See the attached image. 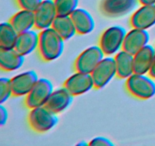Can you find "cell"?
<instances>
[{
  "label": "cell",
  "mask_w": 155,
  "mask_h": 146,
  "mask_svg": "<svg viewBox=\"0 0 155 146\" xmlns=\"http://www.w3.org/2000/svg\"><path fill=\"white\" fill-rule=\"evenodd\" d=\"M39 34L38 51L42 59L52 62L58 59L64 50V40L52 27L40 30Z\"/></svg>",
  "instance_id": "obj_1"
},
{
  "label": "cell",
  "mask_w": 155,
  "mask_h": 146,
  "mask_svg": "<svg viewBox=\"0 0 155 146\" xmlns=\"http://www.w3.org/2000/svg\"><path fill=\"white\" fill-rule=\"evenodd\" d=\"M127 31L124 27L114 25L107 27L101 33L98 45L105 56H115L123 50Z\"/></svg>",
  "instance_id": "obj_2"
},
{
  "label": "cell",
  "mask_w": 155,
  "mask_h": 146,
  "mask_svg": "<svg viewBox=\"0 0 155 146\" xmlns=\"http://www.w3.org/2000/svg\"><path fill=\"white\" fill-rule=\"evenodd\" d=\"M153 79L149 75L133 73L127 79L126 88L133 97L148 100L155 95V82Z\"/></svg>",
  "instance_id": "obj_3"
},
{
  "label": "cell",
  "mask_w": 155,
  "mask_h": 146,
  "mask_svg": "<svg viewBox=\"0 0 155 146\" xmlns=\"http://www.w3.org/2000/svg\"><path fill=\"white\" fill-rule=\"evenodd\" d=\"M58 123V114L54 113L45 105L30 109L28 123L33 131L44 133L50 131Z\"/></svg>",
  "instance_id": "obj_4"
},
{
  "label": "cell",
  "mask_w": 155,
  "mask_h": 146,
  "mask_svg": "<svg viewBox=\"0 0 155 146\" xmlns=\"http://www.w3.org/2000/svg\"><path fill=\"white\" fill-rule=\"evenodd\" d=\"M139 4V0H101L99 9L107 18H118L134 12Z\"/></svg>",
  "instance_id": "obj_5"
},
{
  "label": "cell",
  "mask_w": 155,
  "mask_h": 146,
  "mask_svg": "<svg viewBox=\"0 0 155 146\" xmlns=\"http://www.w3.org/2000/svg\"><path fill=\"white\" fill-rule=\"evenodd\" d=\"M53 91L54 86L51 81L45 78H39L31 91L25 97L24 104L30 109L43 106Z\"/></svg>",
  "instance_id": "obj_6"
},
{
  "label": "cell",
  "mask_w": 155,
  "mask_h": 146,
  "mask_svg": "<svg viewBox=\"0 0 155 146\" xmlns=\"http://www.w3.org/2000/svg\"><path fill=\"white\" fill-rule=\"evenodd\" d=\"M104 56L105 54L99 45L91 46L77 56L74 68L76 71L91 74Z\"/></svg>",
  "instance_id": "obj_7"
},
{
  "label": "cell",
  "mask_w": 155,
  "mask_h": 146,
  "mask_svg": "<svg viewBox=\"0 0 155 146\" xmlns=\"http://www.w3.org/2000/svg\"><path fill=\"white\" fill-rule=\"evenodd\" d=\"M95 88L101 89L107 86L117 76V68L114 57L110 56H104L92 73Z\"/></svg>",
  "instance_id": "obj_8"
},
{
  "label": "cell",
  "mask_w": 155,
  "mask_h": 146,
  "mask_svg": "<svg viewBox=\"0 0 155 146\" xmlns=\"http://www.w3.org/2000/svg\"><path fill=\"white\" fill-rule=\"evenodd\" d=\"M64 86L76 97L89 92L95 88V83L92 75L77 71L68 78Z\"/></svg>",
  "instance_id": "obj_9"
},
{
  "label": "cell",
  "mask_w": 155,
  "mask_h": 146,
  "mask_svg": "<svg viewBox=\"0 0 155 146\" xmlns=\"http://www.w3.org/2000/svg\"><path fill=\"white\" fill-rule=\"evenodd\" d=\"M35 28L42 30L52 27L58 16L54 0H43L34 11Z\"/></svg>",
  "instance_id": "obj_10"
},
{
  "label": "cell",
  "mask_w": 155,
  "mask_h": 146,
  "mask_svg": "<svg viewBox=\"0 0 155 146\" xmlns=\"http://www.w3.org/2000/svg\"><path fill=\"white\" fill-rule=\"evenodd\" d=\"M37 73L33 70L23 71L11 78L12 92L15 97H26L39 80Z\"/></svg>",
  "instance_id": "obj_11"
},
{
  "label": "cell",
  "mask_w": 155,
  "mask_h": 146,
  "mask_svg": "<svg viewBox=\"0 0 155 146\" xmlns=\"http://www.w3.org/2000/svg\"><path fill=\"white\" fill-rule=\"evenodd\" d=\"M74 96L64 86L54 89L45 106L54 112L59 114L69 108L74 102Z\"/></svg>",
  "instance_id": "obj_12"
},
{
  "label": "cell",
  "mask_w": 155,
  "mask_h": 146,
  "mask_svg": "<svg viewBox=\"0 0 155 146\" xmlns=\"http://www.w3.org/2000/svg\"><path fill=\"white\" fill-rule=\"evenodd\" d=\"M132 27L148 30L155 25V5H141L130 18Z\"/></svg>",
  "instance_id": "obj_13"
},
{
  "label": "cell",
  "mask_w": 155,
  "mask_h": 146,
  "mask_svg": "<svg viewBox=\"0 0 155 146\" xmlns=\"http://www.w3.org/2000/svg\"><path fill=\"white\" fill-rule=\"evenodd\" d=\"M149 40L150 34L148 30L133 27L126 34L123 50L135 55L148 45Z\"/></svg>",
  "instance_id": "obj_14"
},
{
  "label": "cell",
  "mask_w": 155,
  "mask_h": 146,
  "mask_svg": "<svg viewBox=\"0 0 155 146\" xmlns=\"http://www.w3.org/2000/svg\"><path fill=\"white\" fill-rule=\"evenodd\" d=\"M155 57V48L148 44L133 55L134 71L138 74H148Z\"/></svg>",
  "instance_id": "obj_15"
},
{
  "label": "cell",
  "mask_w": 155,
  "mask_h": 146,
  "mask_svg": "<svg viewBox=\"0 0 155 146\" xmlns=\"http://www.w3.org/2000/svg\"><path fill=\"white\" fill-rule=\"evenodd\" d=\"M71 17L79 34H89L95 29V22L93 16L86 9L78 8L73 12Z\"/></svg>",
  "instance_id": "obj_16"
},
{
  "label": "cell",
  "mask_w": 155,
  "mask_h": 146,
  "mask_svg": "<svg viewBox=\"0 0 155 146\" xmlns=\"http://www.w3.org/2000/svg\"><path fill=\"white\" fill-rule=\"evenodd\" d=\"M39 36V33L33 30L19 33L15 49L23 56H28L36 50H38Z\"/></svg>",
  "instance_id": "obj_17"
},
{
  "label": "cell",
  "mask_w": 155,
  "mask_h": 146,
  "mask_svg": "<svg viewBox=\"0 0 155 146\" xmlns=\"http://www.w3.org/2000/svg\"><path fill=\"white\" fill-rule=\"evenodd\" d=\"M25 56L18 53L15 48L0 49V66L5 71H13L22 67Z\"/></svg>",
  "instance_id": "obj_18"
},
{
  "label": "cell",
  "mask_w": 155,
  "mask_h": 146,
  "mask_svg": "<svg viewBox=\"0 0 155 146\" xmlns=\"http://www.w3.org/2000/svg\"><path fill=\"white\" fill-rule=\"evenodd\" d=\"M117 68V76L121 79H127L134 71L133 55L124 50H120L114 56Z\"/></svg>",
  "instance_id": "obj_19"
},
{
  "label": "cell",
  "mask_w": 155,
  "mask_h": 146,
  "mask_svg": "<svg viewBox=\"0 0 155 146\" xmlns=\"http://www.w3.org/2000/svg\"><path fill=\"white\" fill-rule=\"evenodd\" d=\"M9 22L18 33L33 30V27H35L34 12L21 9L12 15L9 20Z\"/></svg>",
  "instance_id": "obj_20"
},
{
  "label": "cell",
  "mask_w": 155,
  "mask_h": 146,
  "mask_svg": "<svg viewBox=\"0 0 155 146\" xmlns=\"http://www.w3.org/2000/svg\"><path fill=\"white\" fill-rule=\"evenodd\" d=\"M52 28L65 41L71 39L77 33L75 25L71 16L58 15L52 24Z\"/></svg>",
  "instance_id": "obj_21"
},
{
  "label": "cell",
  "mask_w": 155,
  "mask_h": 146,
  "mask_svg": "<svg viewBox=\"0 0 155 146\" xmlns=\"http://www.w3.org/2000/svg\"><path fill=\"white\" fill-rule=\"evenodd\" d=\"M18 34L9 21L2 22L0 24V49L15 48Z\"/></svg>",
  "instance_id": "obj_22"
},
{
  "label": "cell",
  "mask_w": 155,
  "mask_h": 146,
  "mask_svg": "<svg viewBox=\"0 0 155 146\" xmlns=\"http://www.w3.org/2000/svg\"><path fill=\"white\" fill-rule=\"evenodd\" d=\"M58 15L71 16L78 9L79 0H54Z\"/></svg>",
  "instance_id": "obj_23"
},
{
  "label": "cell",
  "mask_w": 155,
  "mask_h": 146,
  "mask_svg": "<svg viewBox=\"0 0 155 146\" xmlns=\"http://www.w3.org/2000/svg\"><path fill=\"white\" fill-rule=\"evenodd\" d=\"M13 96L11 78L2 77L0 78V103L2 104Z\"/></svg>",
  "instance_id": "obj_24"
},
{
  "label": "cell",
  "mask_w": 155,
  "mask_h": 146,
  "mask_svg": "<svg viewBox=\"0 0 155 146\" xmlns=\"http://www.w3.org/2000/svg\"><path fill=\"white\" fill-rule=\"evenodd\" d=\"M43 0H15L21 9L34 12Z\"/></svg>",
  "instance_id": "obj_25"
},
{
  "label": "cell",
  "mask_w": 155,
  "mask_h": 146,
  "mask_svg": "<svg viewBox=\"0 0 155 146\" xmlns=\"http://www.w3.org/2000/svg\"><path fill=\"white\" fill-rule=\"evenodd\" d=\"M89 144L90 146H100V145H106V146H114V143L110 139L104 136H96L95 138H92L89 141Z\"/></svg>",
  "instance_id": "obj_26"
},
{
  "label": "cell",
  "mask_w": 155,
  "mask_h": 146,
  "mask_svg": "<svg viewBox=\"0 0 155 146\" xmlns=\"http://www.w3.org/2000/svg\"><path fill=\"white\" fill-rule=\"evenodd\" d=\"M8 120V111L5 106L0 105V126H3L7 123Z\"/></svg>",
  "instance_id": "obj_27"
},
{
  "label": "cell",
  "mask_w": 155,
  "mask_h": 146,
  "mask_svg": "<svg viewBox=\"0 0 155 146\" xmlns=\"http://www.w3.org/2000/svg\"><path fill=\"white\" fill-rule=\"evenodd\" d=\"M148 75H149L152 78L155 79V57H154V61H153V63L151 67V69H150L149 72H148Z\"/></svg>",
  "instance_id": "obj_28"
},
{
  "label": "cell",
  "mask_w": 155,
  "mask_h": 146,
  "mask_svg": "<svg viewBox=\"0 0 155 146\" xmlns=\"http://www.w3.org/2000/svg\"><path fill=\"white\" fill-rule=\"evenodd\" d=\"M141 5H155V0H139Z\"/></svg>",
  "instance_id": "obj_29"
},
{
  "label": "cell",
  "mask_w": 155,
  "mask_h": 146,
  "mask_svg": "<svg viewBox=\"0 0 155 146\" xmlns=\"http://www.w3.org/2000/svg\"><path fill=\"white\" fill-rule=\"evenodd\" d=\"M76 145L77 146H88V145H89V142H86L84 140H81V141H79L78 143H77V144H76Z\"/></svg>",
  "instance_id": "obj_30"
}]
</instances>
